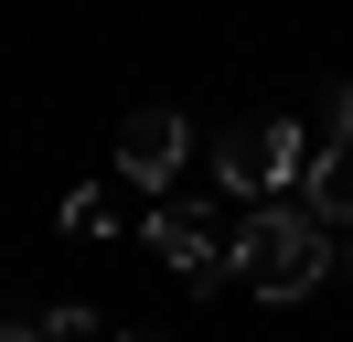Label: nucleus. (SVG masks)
<instances>
[{"label": "nucleus", "mask_w": 353, "mask_h": 342, "mask_svg": "<svg viewBox=\"0 0 353 342\" xmlns=\"http://www.w3.org/2000/svg\"><path fill=\"white\" fill-rule=\"evenodd\" d=\"M236 278H246L257 299H310V289L332 278V235L310 225L300 203H257V214L236 225Z\"/></svg>", "instance_id": "obj_1"}, {"label": "nucleus", "mask_w": 353, "mask_h": 342, "mask_svg": "<svg viewBox=\"0 0 353 342\" xmlns=\"http://www.w3.org/2000/svg\"><path fill=\"white\" fill-rule=\"evenodd\" d=\"M310 171V139H300V118H236L214 139V182L225 192H246V203H268L279 182H300Z\"/></svg>", "instance_id": "obj_2"}, {"label": "nucleus", "mask_w": 353, "mask_h": 342, "mask_svg": "<svg viewBox=\"0 0 353 342\" xmlns=\"http://www.w3.org/2000/svg\"><path fill=\"white\" fill-rule=\"evenodd\" d=\"M182 161H193V128L172 118V107H129V128H118V171L150 192H182Z\"/></svg>", "instance_id": "obj_3"}, {"label": "nucleus", "mask_w": 353, "mask_h": 342, "mask_svg": "<svg viewBox=\"0 0 353 342\" xmlns=\"http://www.w3.org/2000/svg\"><path fill=\"white\" fill-rule=\"evenodd\" d=\"M139 235H150V246H161V268H172V278H193V289H225V278H236V246H214V235H203V214H182V203H161Z\"/></svg>", "instance_id": "obj_4"}, {"label": "nucleus", "mask_w": 353, "mask_h": 342, "mask_svg": "<svg viewBox=\"0 0 353 342\" xmlns=\"http://www.w3.org/2000/svg\"><path fill=\"white\" fill-rule=\"evenodd\" d=\"M300 214L310 225H353V128H321V150L300 171Z\"/></svg>", "instance_id": "obj_5"}, {"label": "nucleus", "mask_w": 353, "mask_h": 342, "mask_svg": "<svg viewBox=\"0 0 353 342\" xmlns=\"http://www.w3.org/2000/svg\"><path fill=\"white\" fill-rule=\"evenodd\" d=\"M65 235H118V203H108V182H75V192H65Z\"/></svg>", "instance_id": "obj_6"}, {"label": "nucleus", "mask_w": 353, "mask_h": 342, "mask_svg": "<svg viewBox=\"0 0 353 342\" xmlns=\"http://www.w3.org/2000/svg\"><path fill=\"white\" fill-rule=\"evenodd\" d=\"M86 332H97V310H75V299H65V310L43 321V342H86Z\"/></svg>", "instance_id": "obj_7"}, {"label": "nucleus", "mask_w": 353, "mask_h": 342, "mask_svg": "<svg viewBox=\"0 0 353 342\" xmlns=\"http://www.w3.org/2000/svg\"><path fill=\"white\" fill-rule=\"evenodd\" d=\"M0 342H43V321H0Z\"/></svg>", "instance_id": "obj_8"}, {"label": "nucleus", "mask_w": 353, "mask_h": 342, "mask_svg": "<svg viewBox=\"0 0 353 342\" xmlns=\"http://www.w3.org/2000/svg\"><path fill=\"white\" fill-rule=\"evenodd\" d=\"M332 268H353V235H343V246H332Z\"/></svg>", "instance_id": "obj_9"}, {"label": "nucleus", "mask_w": 353, "mask_h": 342, "mask_svg": "<svg viewBox=\"0 0 353 342\" xmlns=\"http://www.w3.org/2000/svg\"><path fill=\"white\" fill-rule=\"evenodd\" d=\"M129 342H139V332H129Z\"/></svg>", "instance_id": "obj_10"}]
</instances>
